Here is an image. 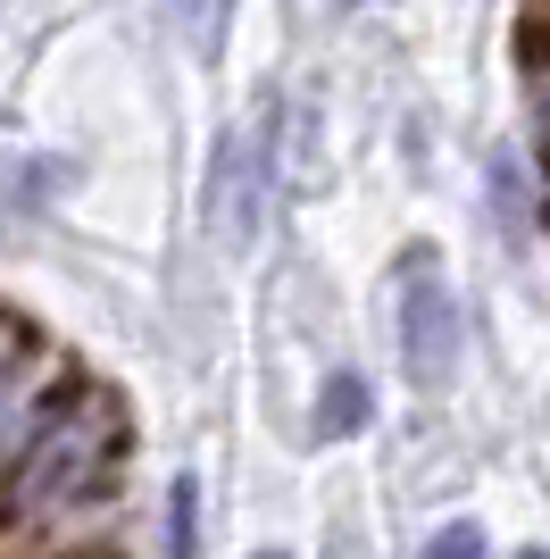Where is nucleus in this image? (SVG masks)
<instances>
[{"label":"nucleus","mask_w":550,"mask_h":559,"mask_svg":"<svg viewBox=\"0 0 550 559\" xmlns=\"http://www.w3.org/2000/svg\"><path fill=\"white\" fill-rule=\"evenodd\" d=\"M117 451H125V418H117L109 393H68L59 409L34 418V435L17 443V476H9V510L17 518H50V510H75L109 485Z\"/></svg>","instance_id":"obj_1"},{"label":"nucleus","mask_w":550,"mask_h":559,"mask_svg":"<svg viewBox=\"0 0 550 559\" xmlns=\"http://www.w3.org/2000/svg\"><path fill=\"white\" fill-rule=\"evenodd\" d=\"M458 343H467V326H458L451 284L417 259V276L400 284V359H409V376L426 384V393H442V384L458 376Z\"/></svg>","instance_id":"obj_2"},{"label":"nucleus","mask_w":550,"mask_h":559,"mask_svg":"<svg viewBox=\"0 0 550 559\" xmlns=\"http://www.w3.org/2000/svg\"><path fill=\"white\" fill-rule=\"evenodd\" d=\"M25 359H34L25 326H9V318H0V443H9V435H34V418H25V384H34V376H25Z\"/></svg>","instance_id":"obj_3"},{"label":"nucleus","mask_w":550,"mask_h":559,"mask_svg":"<svg viewBox=\"0 0 550 559\" xmlns=\"http://www.w3.org/2000/svg\"><path fill=\"white\" fill-rule=\"evenodd\" d=\"M350 426H367V384L359 376H334L318 401V435H350Z\"/></svg>","instance_id":"obj_4"},{"label":"nucleus","mask_w":550,"mask_h":559,"mask_svg":"<svg viewBox=\"0 0 550 559\" xmlns=\"http://www.w3.org/2000/svg\"><path fill=\"white\" fill-rule=\"evenodd\" d=\"M192 535H201V485L176 476V492H167V559H192Z\"/></svg>","instance_id":"obj_5"},{"label":"nucleus","mask_w":550,"mask_h":559,"mask_svg":"<svg viewBox=\"0 0 550 559\" xmlns=\"http://www.w3.org/2000/svg\"><path fill=\"white\" fill-rule=\"evenodd\" d=\"M226 9H234V0H176V17H183V34H192V50H217Z\"/></svg>","instance_id":"obj_6"},{"label":"nucleus","mask_w":550,"mask_h":559,"mask_svg":"<svg viewBox=\"0 0 550 559\" xmlns=\"http://www.w3.org/2000/svg\"><path fill=\"white\" fill-rule=\"evenodd\" d=\"M426 559H483V535L476 526H442V535L426 543Z\"/></svg>","instance_id":"obj_7"},{"label":"nucleus","mask_w":550,"mask_h":559,"mask_svg":"<svg viewBox=\"0 0 550 559\" xmlns=\"http://www.w3.org/2000/svg\"><path fill=\"white\" fill-rule=\"evenodd\" d=\"M259 559H284V551H259Z\"/></svg>","instance_id":"obj_8"},{"label":"nucleus","mask_w":550,"mask_h":559,"mask_svg":"<svg viewBox=\"0 0 550 559\" xmlns=\"http://www.w3.org/2000/svg\"><path fill=\"white\" fill-rule=\"evenodd\" d=\"M526 559H550V551H526Z\"/></svg>","instance_id":"obj_9"}]
</instances>
